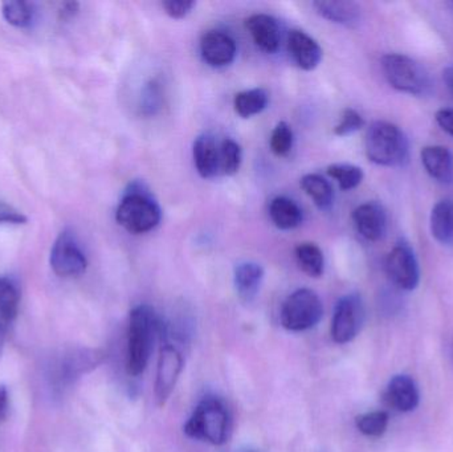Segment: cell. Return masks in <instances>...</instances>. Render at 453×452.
Listing matches in <instances>:
<instances>
[{"mask_svg": "<svg viewBox=\"0 0 453 452\" xmlns=\"http://www.w3.org/2000/svg\"><path fill=\"white\" fill-rule=\"evenodd\" d=\"M161 323L162 318L150 305L141 304L133 308L127 331V369L129 376H141L148 368Z\"/></svg>", "mask_w": 453, "mask_h": 452, "instance_id": "1", "label": "cell"}, {"mask_svg": "<svg viewBox=\"0 0 453 452\" xmlns=\"http://www.w3.org/2000/svg\"><path fill=\"white\" fill-rule=\"evenodd\" d=\"M366 156L372 164L403 167L410 161V142L403 130L391 122H372L365 138Z\"/></svg>", "mask_w": 453, "mask_h": 452, "instance_id": "2", "label": "cell"}, {"mask_svg": "<svg viewBox=\"0 0 453 452\" xmlns=\"http://www.w3.org/2000/svg\"><path fill=\"white\" fill-rule=\"evenodd\" d=\"M119 226L132 234H145L161 222V207L145 183L133 182L127 188L116 212Z\"/></svg>", "mask_w": 453, "mask_h": 452, "instance_id": "3", "label": "cell"}, {"mask_svg": "<svg viewBox=\"0 0 453 452\" xmlns=\"http://www.w3.org/2000/svg\"><path fill=\"white\" fill-rule=\"evenodd\" d=\"M183 430L191 440L214 446L225 445L231 433V416L226 403L217 397L203 398Z\"/></svg>", "mask_w": 453, "mask_h": 452, "instance_id": "4", "label": "cell"}, {"mask_svg": "<svg viewBox=\"0 0 453 452\" xmlns=\"http://www.w3.org/2000/svg\"><path fill=\"white\" fill-rule=\"evenodd\" d=\"M383 74L388 84L411 96H426L433 89V80L427 69L410 56L388 53L380 61Z\"/></svg>", "mask_w": 453, "mask_h": 452, "instance_id": "5", "label": "cell"}, {"mask_svg": "<svg viewBox=\"0 0 453 452\" xmlns=\"http://www.w3.org/2000/svg\"><path fill=\"white\" fill-rule=\"evenodd\" d=\"M324 315V305L316 292L297 289L287 297L280 312L281 326L289 332H305L314 328Z\"/></svg>", "mask_w": 453, "mask_h": 452, "instance_id": "6", "label": "cell"}, {"mask_svg": "<svg viewBox=\"0 0 453 452\" xmlns=\"http://www.w3.org/2000/svg\"><path fill=\"white\" fill-rule=\"evenodd\" d=\"M365 321V305L358 294H349L338 300L332 320V339L337 344L353 341Z\"/></svg>", "mask_w": 453, "mask_h": 452, "instance_id": "7", "label": "cell"}, {"mask_svg": "<svg viewBox=\"0 0 453 452\" xmlns=\"http://www.w3.org/2000/svg\"><path fill=\"white\" fill-rule=\"evenodd\" d=\"M183 369V356L180 348L172 341L162 340L161 352H159L158 366H157L156 384H154V395L158 406L166 405L172 397L178 379Z\"/></svg>", "mask_w": 453, "mask_h": 452, "instance_id": "8", "label": "cell"}, {"mask_svg": "<svg viewBox=\"0 0 453 452\" xmlns=\"http://www.w3.org/2000/svg\"><path fill=\"white\" fill-rule=\"evenodd\" d=\"M385 267L394 286L402 291H414L419 286V262L407 241H401L394 246L388 255Z\"/></svg>", "mask_w": 453, "mask_h": 452, "instance_id": "9", "label": "cell"}, {"mask_svg": "<svg viewBox=\"0 0 453 452\" xmlns=\"http://www.w3.org/2000/svg\"><path fill=\"white\" fill-rule=\"evenodd\" d=\"M50 267L60 278H76L87 271V257L69 231H64L56 239L50 251Z\"/></svg>", "mask_w": 453, "mask_h": 452, "instance_id": "10", "label": "cell"}, {"mask_svg": "<svg viewBox=\"0 0 453 452\" xmlns=\"http://www.w3.org/2000/svg\"><path fill=\"white\" fill-rule=\"evenodd\" d=\"M104 360V353L97 349H73L63 355L56 365L55 381L58 385L73 384L82 374L97 368Z\"/></svg>", "mask_w": 453, "mask_h": 452, "instance_id": "11", "label": "cell"}, {"mask_svg": "<svg viewBox=\"0 0 453 452\" xmlns=\"http://www.w3.org/2000/svg\"><path fill=\"white\" fill-rule=\"evenodd\" d=\"M236 42L226 32L209 31L202 36V57L214 68L229 65L236 57Z\"/></svg>", "mask_w": 453, "mask_h": 452, "instance_id": "12", "label": "cell"}, {"mask_svg": "<svg viewBox=\"0 0 453 452\" xmlns=\"http://www.w3.org/2000/svg\"><path fill=\"white\" fill-rule=\"evenodd\" d=\"M353 220L358 233L367 241H380L388 233V214L377 202H367L357 207Z\"/></svg>", "mask_w": 453, "mask_h": 452, "instance_id": "13", "label": "cell"}, {"mask_svg": "<svg viewBox=\"0 0 453 452\" xmlns=\"http://www.w3.org/2000/svg\"><path fill=\"white\" fill-rule=\"evenodd\" d=\"M385 402L394 410L410 413L419 405L420 395L417 384L411 377L399 374L393 377L386 387Z\"/></svg>", "mask_w": 453, "mask_h": 452, "instance_id": "14", "label": "cell"}, {"mask_svg": "<svg viewBox=\"0 0 453 452\" xmlns=\"http://www.w3.org/2000/svg\"><path fill=\"white\" fill-rule=\"evenodd\" d=\"M253 42L266 53H274L280 47V27L273 16L266 13H255L245 21Z\"/></svg>", "mask_w": 453, "mask_h": 452, "instance_id": "15", "label": "cell"}, {"mask_svg": "<svg viewBox=\"0 0 453 452\" xmlns=\"http://www.w3.org/2000/svg\"><path fill=\"white\" fill-rule=\"evenodd\" d=\"M288 50L293 61L303 71H313L322 60L319 42L303 31H292L288 37Z\"/></svg>", "mask_w": 453, "mask_h": 452, "instance_id": "16", "label": "cell"}, {"mask_svg": "<svg viewBox=\"0 0 453 452\" xmlns=\"http://www.w3.org/2000/svg\"><path fill=\"white\" fill-rule=\"evenodd\" d=\"M314 10L322 18L332 23L356 28L361 23V7L354 2L345 0H319L313 3Z\"/></svg>", "mask_w": 453, "mask_h": 452, "instance_id": "17", "label": "cell"}, {"mask_svg": "<svg viewBox=\"0 0 453 452\" xmlns=\"http://www.w3.org/2000/svg\"><path fill=\"white\" fill-rule=\"evenodd\" d=\"M423 166L431 178L451 185L453 183V154L444 146H426L420 153Z\"/></svg>", "mask_w": 453, "mask_h": 452, "instance_id": "18", "label": "cell"}, {"mask_svg": "<svg viewBox=\"0 0 453 452\" xmlns=\"http://www.w3.org/2000/svg\"><path fill=\"white\" fill-rule=\"evenodd\" d=\"M194 161L199 175L212 178L220 172L219 146L212 135L202 134L194 142Z\"/></svg>", "mask_w": 453, "mask_h": 452, "instance_id": "19", "label": "cell"}, {"mask_svg": "<svg viewBox=\"0 0 453 452\" xmlns=\"http://www.w3.org/2000/svg\"><path fill=\"white\" fill-rule=\"evenodd\" d=\"M264 270L260 264L245 262L234 268V288L237 295L244 303H250L258 294L263 283Z\"/></svg>", "mask_w": 453, "mask_h": 452, "instance_id": "20", "label": "cell"}, {"mask_svg": "<svg viewBox=\"0 0 453 452\" xmlns=\"http://www.w3.org/2000/svg\"><path fill=\"white\" fill-rule=\"evenodd\" d=\"M269 215L272 222L280 230H293L303 223V211L300 207L285 196H277L271 202Z\"/></svg>", "mask_w": 453, "mask_h": 452, "instance_id": "21", "label": "cell"}, {"mask_svg": "<svg viewBox=\"0 0 453 452\" xmlns=\"http://www.w3.org/2000/svg\"><path fill=\"white\" fill-rule=\"evenodd\" d=\"M431 234L441 244L453 241V203L441 201L435 204L430 218Z\"/></svg>", "mask_w": 453, "mask_h": 452, "instance_id": "22", "label": "cell"}, {"mask_svg": "<svg viewBox=\"0 0 453 452\" xmlns=\"http://www.w3.org/2000/svg\"><path fill=\"white\" fill-rule=\"evenodd\" d=\"M301 188L313 199L319 210H329L334 201L332 185L319 174H308L301 180Z\"/></svg>", "mask_w": 453, "mask_h": 452, "instance_id": "23", "label": "cell"}, {"mask_svg": "<svg viewBox=\"0 0 453 452\" xmlns=\"http://www.w3.org/2000/svg\"><path fill=\"white\" fill-rule=\"evenodd\" d=\"M269 103V96L266 90L261 88L255 89L244 90V92L237 93L234 97V106L236 113L242 119H250L261 113L266 108Z\"/></svg>", "mask_w": 453, "mask_h": 452, "instance_id": "24", "label": "cell"}, {"mask_svg": "<svg viewBox=\"0 0 453 452\" xmlns=\"http://www.w3.org/2000/svg\"><path fill=\"white\" fill-rule=\"evenodd\" d=\"M296 259L301 270L311 276L319 278L324 273L325 257L321 249L314 243H301L296 247Z\"/></svg>", "mask_w": 453, "mask_h": 452, "instance_id": "25", "label": "cell"}, {"mask_svg": "<svg viewBox=\"0 0 453 452\" xmlns=\"http://www.w3.org/2000/svg\"><path fill=\"white\" fill-rule=\"evenodd\" d=\"M20 294L18 287L11 279L0 278V318H4L8 324L12 323L19 313Z\"/></svg>", "mask_w": 453, "mask_h": 452, "instance_id": "26", "label": "cell"}, {"mask_svg": "<svg viewBox=\"0 0 453 452\" xmlns=\"http://www.w3.org/2000/svg\"><path fill=\"white\" fill-rule=\"evenodd\" d=\"M327 175L337 180L341 190L349 191L358 188L364 180V172L361 167L349 164L330 165L326 170Z\"/></svg>", "mask_w": 453, "mask_h": 452, "instance_id": "27", "label": "cell"}, {"mask_svg": "<svg viewBox=\"0 0 453 452\" xmlns=\"http://www.w3.org/2000/svg\"><path fill=\"white\" fill-rule=\"evenodd\" d=\"M2 12L11 26L19 27V28L31 26L35 19L34 7L23 0L3 3Z\"/></svg>", "mask_w": 453, "mask_h": 452, "instance_id": "28", "label": "cell"}, {"mask_svg": "<svg viewBox=\"0 0 453 452\" xmlns=\"http://www.w3.org/2000/svg\"><path fill=\"white\" fill-rule=\"evenodd\" d=\"M388 414L386 411H372L357 417L356 425L359 433L370 438H380L388 426Z\"/></svg>", "mask_w": 453, "mask_h": 452, "instance_id": "29", "label": "cell"}, {"mask_svg": "<svg viewBox=\"0 0 453 452\" xmlns=\"http://www.w3.org/2000/svg\"><path fill=\"white\" fill-rule=\"evenodd\" d=\"M220 172L225 175H234L242 166V148L236 141L226 138L219 146Z\"/></svg>", "mask_w": 453, "mask_h": 452, "instance_id": "30", "label": "cell"}, {"mask_svg": "<svg viewBox=\"0 0 453 452\" xmlns=\"http://www.w3.org/2000/svg\"><path fill=\"white\" fill-rule=\"evenodd\" d=\"M293 148L292 127L287 122H280L276 125L271 137V149L276 156L285 157L290 153Z\"/></svg>", "mask_w": 453, "mask_h": 452, "instance_id": "31", "label": "cell"}, {"mask_svg": "<svg viewBox=\"0 0 453 452\" xmlns=\"http://www.w3.org/2000/svg\"><path fill=\"white\" fill-rule=\"evenodd\" d=\"M164 93H162L161 84L157 80H151L143 88L142 97H141V108L146 116L156 114L161 109Z\"/></svg>", "mask_w": 453, "mask_h": 452, "instance_id": "32", "label": "cell"}, {"mask_svg": "<svg viewBox=\"0 0 453 452\" xmlns=\"http://www.w3.org/2000/svg\"><path fill=\"white\" fill-rule=\"evenodd\" d=\"M365 119L356 109L348 108L343 111L340 122L334 127V133L340 137L353 134L364 127Z\"/></svg>", "mask_w": 453, "mask_h": 452, "instance_id": "33", "label": "cell"}, {"mask_svg": "<svg viewBox=\"0 0 453 452\" xmlns=\"http://www.w3.org/2000/svg\"><path fill=\"white\" fill-rule=\"evenodd\" d=\"M165 12L172 19H183L196 7L193 0H165L162 3Z\"/></svg>", "mask_w": 453, "mask_h": 452, "instance_id": "34", "label": "cell"}, {"mask_svg": "<svg viewBox=\"0 0 453 452\" xmlns=\"http://www.w3.org/2000/svg\"><path fill=\"white\" fill-rule=\"evenodd\" d=\"M27 217L13 207L8 206L4 202H0V225H24Z\"/></svg>", "mask_w": 453, "mask_h": 452, "instance_id": "35", "label": "cell"}, {"mask_svg": "<svg viewBox=\"0 0 453 452\" xmlns=\"http://www.w3.org/2000/svg\"><path fill=\"white\" fill-rule=\"evenodd\" d=\"M435 119L439 126L453 138V108L439 109Z\"/></svg>", "mask_w": 453, "mask_h": 452, "instance_id": "36", "label": "cell"}, {"mask_svg": "<svg viewBox=\"0 0 453 452\" xmlns=\"http://www.w3.org/2000/svg\"><path fill=\"white\" fill-rule=\"evenodd\" d=\"M8 411H10V395H8L7 387L0 385V425L7 419Z\"/></svg>", "mask_w": 453, "mask_h": 452, "instance_id": "37", "label": "cell"}, {"mask_svg": "<svg viewBox=\"0 0 453 452\" xmlns=\"http://www.w3.org/2000/svg\"><path fill=\"white\" fill-rule=\"evenodd\" d=\"M80 10V4L76 2H71V3H65V4L63 5V8H61L60 11V16L61 19H65V20H68V19L73 18V16L77 15V12H79Z\"/></svg>", "mask_w": 453, "mask_h": 452, "instance_id": "38", "label": "cell"}, {"mask_svg": "<svg viewBox=\"0 0 453 452\" xmlns=\"http://www.w3.org/2000/svg\"><path fill=\"white\" fill-rule=\"evenodd\" d=\"M8 326H10V324H8L7 321L4 320V318H0V358H2L3 350H4L5 347V339H7Z\"/></svg>", "mask_w": 453, "mask_h": 452, "instance_id": "39", "label": "cell"}, {"mask_svg": "<svg viewBox=\"0 0 453 452\" xmlns=\"http://www.w3.org/2000/svg\"><path fill=\"white\" fill-rule=\"evenodd\" d=\"M444 80H446L449 89L453 90V66H449V68L446 69V72H444Z\"/></svg>", "mask_w": 453, "mask_h": 452, "instance_id": "40", "label": "cell"}, {"mask_svg": "<svg viewBox=\"0 0 453 452\" xmlns=\"http://www.w3.org/2000/svg\"><path fill=\"white\" fill-rule=\"evenodd\" d=\"M451 7L453 8V2H451Z\"/></svg>", "mask_w": 453, "mask_h": 452, "instance_id": "41", "label": "cell"}]
</instances>
